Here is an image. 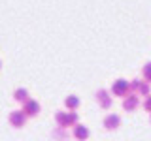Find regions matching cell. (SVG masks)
I'll return each instance as SVG.
<instances>
[{
  "instance_id": "cell-1",
  "label": "cell",
  "mask_w": 151,
  "mask_h": 141,
  "mask_svg": "<svg viewBox=\"0 0 151 141\" xmlns=\"http://www.w3.org/2000/svg\"><path fill=\"white\" fill-rule=\"evenodd\" d=\"M127 90H129V85H127L125 81H117V83L113 85V92H115L117 96H125Z\"/></svg>"
},
{
  "instance_id": "cell-2",
  "label": "cell",
  "mask_w": 151,
  "mask_h": 141,
  "mask_svg": "<svg viewBox=\"0 0 151 141\" xmlns=\"http://www.w3.org/2000/svg\"><path fill=\"white\" fill-rule=\"evenodd\" d=\"M25 109L27 113H38V106H36V102H27V106H25Z\"/></svg>"
},
{
  "instance_id": "cell-3",
  "label": "cell",
  "mask_w": 151,
  "mask_h": 141,
  "mask_svg": "<svg viewBox=\"0 0 151 141\" xmlns=\"http://www.w3.org/2000/svg\"><path fill=\"white\" fill-rule=\"evenodd\" d=\"M11 124H17V126L23 124V115L21 113H13V115H11Z\"/></svg>"
},
{
  "instance_id": "cell-4",
  "label": "cell",
  "mask_w": 151,
  "mask_h": 141,
  "mask_svg": "<svg viewBox=\"0 0 151 141\" xmlns=\"http://www.w3.org/2000/svg\"><path fill=\"white\" fill-rule=\"evenodd\" d=\"M117 122H119L117 117H110V120L106 122V126H108V128H115V126H117Z\"/></svg>"
},
{
  "instance_id": "cell-5",
  "label": "cell",
  "mask_w": 151,
  "mask_h": 141,
  "mask_svg": "<svg viewBox=\"0 0 151 141\" xmlns=\"http://www.w3.org/2000/svg\"><path fill=\"white\" fill-rule=\"evenodd\" d=\"M136 103H138V100H136V98H130V100H127L125 107H127V109H132V107L136 106Z\"/></svg>"
},
{
  "instance_id": "cell-6",
  "label": "cell",
  "mask_w": 151,
  "mask_h": 141,
  "mask_svg": "<svg viewBox=\"0 0 151 141\" xmlns=\"http://www.w3.org/2000/svg\"><path fill=\"white\" fill-rule=\"evenodd\" d=\"M144 74H145V77H148L149 81H151V64H148V66L144 68Z\"/></svg>"
},
{
  "instance_id": "cell-7",
  "label": "cell",
  "mask_w": 151,
  "mask_h": 141,
  "mask_svg": "<svg viewBox=\"0 0 151 141\" xmlns=\"http://www.w3.org/2000/svg\"><path fill=\"white\" fill-rule=\"evenodd\" d=\"M68 107H78V98H68Z\"/></svg>"
},
{
  "instance_id": "cell-8",
  "label": "cell",
  "mask_w": 151,
  "mask_h": 141,
  "mask_svg": "<svg viewBox=\"0 0 151 141\" xmlns=\"http://www.w3.org/2000/svg\"><path fill=\"white\" fill-rule=\"evenodd\" d=\"M78 135H79V138H87V132H85V128H78Z\"/></svg>"
},
{
  "instance_id": "cell-9",
  "label": "cell",
  "mask_w": 151,
  "mask_h": 141,
  "mask_svg": "<svg viewBox=\"0 0 151 141\" xmlns=\"http://www.w3.org/2000/svg\"><path fill=\"white\" fill-rule=\"evenodd\" d=\"M145 107H148V109H151V98L148 100V103H145Z\"/></svg>"
}]
</instances>
